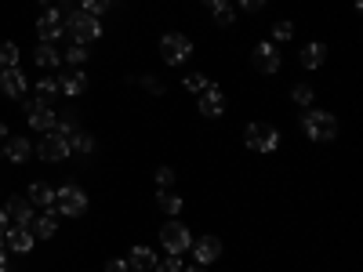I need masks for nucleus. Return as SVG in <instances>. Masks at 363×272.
<instances>
[{"label":"nucleus","mask_w":363,"mask_h":272,"mask_svg":"<svg viewBox=\"0 0 363 272\" xmlns=\"http://www.w3.org/2000/svg\"><path fill=\"white\" fill-rule=\"evenodd\" d=\"M301 131L313 142H330V138H338V120L323 109H306L301 113Z\"/></svg>","instance_id":"nucleus-1"},{"label":"nucleus","mask_w":363,"mask_h":272,"mask_svg":"<svg viewBox=\"0 0 363 272\" xmlns=\"http://www.w3.org/2000/svg\"><path fill=\"white\" fill-rule=\"evenodd\" d=\"M22 109H26V116H29V128L33 131H40V135H48V131H55V106H51V98H44V95H37V98H22Z\"/></svg>","instance_id":"nucleus-2"},{"label":"nucleus","mask_w":363,"mask_h":272,"mask_svg":"<svg viewBox=\"0 0 363 272\" xmlns=\"http://www.w3.org/2000/svg\"><path fill=\"white\" fill-rule=\"evenodd\" d=\"M66 33L73 37V44H91V40H99L102 37V22L95 15H87V11H73L66 18Z\"/></svg>","instance_id":"nucleus-3"},{"label":"nucleus","mask_w":363,"mask_h":272,"mask_svg":"<svg viewBox=\"0 0 363 272\" xmlns=\"http://www.w3.org/2000/svg\"><path fill=\"white\" fill-rule=\"evenodd\" d=\"M55 210L66 218H80L87 210V193L80 186H58L55 189Z\"/></svg>","instance_id":"nucleus-4"},{"label":"nucleus","mask_w":363,"mask_h":272,"mask_svg":"<svg viewBox=\"0 0 363 272\" xmlns=\"http://www.w3.org/2000/svg\"><path fill=\"white\" fill-rule=\"evenodd\" d=\"M244 142H247V149H255V153H272V149L280 145V131L272 124H247Z\"/></svg>","instance_id":"nucleus-5"},{"label":"nucleus","mask_w":363,"mask_h":272,"mask_svg":"<svg viewBox=\"0 0 363 272\" xmlns=\"http://www.w3.org/2000/svg\"><path fill=\"white\" fill-rule=\"evenodd\" d=\"M160 55H164L167 66H182L193 55V40L186 33H164L160 37Z\"/></svg>","instance_id":"nucleus-6"},{"label":"nucleus","mask_w":363,"mask_h":272,"mask_svg":"<svg viewBox=\"0 0 363 272\" xmlns=\"http://www.w3.org/2000/svg\"><path fill=\"white\" fill-rule=\"evenodd\" d=\"M160 244L167 247V254H186L189 244H193V232L182 225V222H167V225L160 229Z\"/></svg>","instance_id":"nucleus-7"},{"label":"nucleus","mask_w":363,"mask_h":272,"mask_svg":"<svg viewBox=\"0 0 363 272\" xmlns=\"http://www.w3.org/2000/svg\"><path fill=\"white\" fill-rule=\"evenodd\" d=\"M37 157L44 164H58V160H66L69 157V138L66 135H58V131H48L37 145Z\"/></svg>","instance_id":"nucleus-8"},{"label":"nucleus","mask_w":363,"mask_h":272,"mask_svg":"<svg viewBox=\"0 0 363 272\" xmlns=\"http://www.w3.org/2000/svg\"><path fill=\"white\" fill-rule=\"evenodd\" d=\"M37 37L40 44H55L58 37H66V18L58 15V8H44V15L37 18Z\"/></svg>","instance_id":"nucleus-9"},{"label":"nucleus","mask_w":363,"mask_h":272,"mask_svg":"<svg viewBox=\"0 0 363 272\" xmlns=\"http://www.w3.org/2000/svg\"><path fill=\"white\" fill-rule=\"evenodd\" d=\"M4 218H8V225H22V229H29L33 225V203H29L26 196H11L4 207Z\"/></svg>","instance_id":"nucleus-10"},{"label":"nucleus","mask_w":363,"mask_h":272,"mask_svg":"<svg viewBox=\"0 0 363 272\" xmlns=\"http://www.w3.org/2000/svg\"><path fill=\"white\" fill-rule=\"evenodd\" d=\"M251 58H255V69L265 73V76H272V73L280 69V51H277V44H272V40L255 44V55Z\"/></svg>","instance_id":"nucleus-11"},{"label":"nucleus","mask_w":363,"mask_h":272,"mask_svg":"<svg viewBox=\"0 0 363 272\" xmlns=\"http://www.w3.org/2000/svg\"><path fill=\"white\" fill-rule=\"evenodd\" d=\"M26 87H29V80H26V73L18 69V66H8V69H0V91H4L8 98H26Z\"/></svg>","instance_id":"nucleus-12"},{"label":"nucleus","mask_w":363,"mask_h":272,"mask_svg":"<svg viewBox=\"0 0 363 272\" xmlns=\"http://www.w3.org/2000/svg\"><path fill=\"white\" fill-rule=\"evenodd\" d=\"M189 251H196V265H211L222 258V239L218 236H200L189 244Z\"/></svg>","instance_id":"nucleus-13"},{"label":"nucleus","mask_w":363,"mask_h":272,"mask_svg":"<svg viewBox=\"0 0 363 272\" xmlns=\"http://www.w3.org/2000/svg\"><path fill=\"white\" fill-rule=\"evenodd\" d=\"M4 244H8V254H29L33 251V232L22 229V225H8L4 229Z\"/></svg>","instance_id":"nucleus-14"},{"label":"nucleus","mask_w":363,"mask_h":272,"mask_svg":"<svg viewBox=\"0 0 363 272\" xmlns=\"http://www.w3.org/2000/svg\"><path fill=\"white\" fill-rule=\"evenodd\" d=\"M207 120H215V116H222L225 113V95H222V91L215 87V84H211L207 91H200V106H196Z\"/></svg>","instance_id":"nucleus-15"},{"label":"nucleus","mask_w":363,"mask_h":272,"mask_svg":"<svg viewBox=\"0 0 363 272\" xmlns=\"http://www.w3.org/2000/svg\"><path fill=\"white\" fill-rule=\"evenodd\" d=\"M58 91H62V95H69V98L84 95V91H87V73H84L80 66H73L69 73L58 76Z\"/></svg>","instance_id":"nucleus-16"},{"label":"nucleus","mask_w":363,"mask_h":272,"mask_svg":"<svg viewBox=\"0 0 363 272\" xmlns=\"http://www.w3.org/2000/svg\"><path fill=\"white\" fill-rule=\"evenodd\" d=\"M26 200L40 207V210H55V189L48 186V181H33V186L26 189Z\"/></svg>","instance_id":"nucleus-17"},{"label":"nucleus","mask_w":363,"mask_h":272,"mask_svg":"<svg viewBox=\"0 0 363 272\" xmlns=\"http://www.w3.org/2000/svg\"><path fill=\"white\" fill-rule=\"evenodd\" d=\"M29 232H33V239H51L58 232V210H44L40 218H33Z\"/></svg>","instance_id":"nucleus-18"},{"label":"nucleus","mask_w":363,"mask_h":272,"mask_svg":"<svg viewBox=\"0 0 363 272\" xmlns=\"http://www.w3.org/2000/svg\"><path fill=\"white\" fill-rule=\"evenodd\" d=\"M323 62H327V44L313 40V44L301 47V66H306V69H320Z\"/></svg>","instance_id":"nucleus-19"},{"label":"nucleus","mask_w":363,"mask_h":272,"mask_svg":"<svg viewBox=\"0 0 363 272\" xmlns=\"http://www.w3.org/2000/svg\"><path fill=\"white\" fill-rule=\"evenodd\" d=\"M29 153H33V149H29L26 138H8V142H4V157H8L11 164H26Z\"/></svg>","instance_id":"nucleus-20"},{"label":"nucleus","mask_w":363,"mask_h":272,"mask_svg":"<svg viewBox=\"0 0 363 272\" xmlns=\"http://www.w3.org/2000/svg\"><path fill=\"white\" fill-rule=\"evenodd\" d=\"M33 58H37L40 69H55L58 62H62V51H58L55 44H40V47L33 51Z\"/></svg>","instance_id":"nucleus-21"},{"label":"nucleus","mask_w":363,"mask_h":272,"mask_svg":"<svg viewBox=\"0 0 363 272\" xmlns=\"http://www.w3.org/2000/svg\"><path fill=\"white\" fill-rule=\"evenodd\" d=\"M128 265H131L135 272H145V268H153V265H157V254L149 251V247H131V254H128Z\"/></svg>","instance_id":"nucleus-22"},{"label":"nucleus","mask_w":363,"mask_h":272,"mask_svg":"<svg viewBox=\"0 0 363 272\" xmlns=\"http://www.w3.org/2000/svg\"><path fill=\"white\" fill-rule=\"evenodd\" d=\"M91 149H95V135L77 128V131L69 135V153H91Z\"/></svg>","instance_id":"nucleus-23"},{"label":"nucleus","mask_w":363,"mask_h":272,"mask_svg":"<svg viewBox=\"0 0 363 272\" xmlns=\"http://www.w3.org/2000/svg\"><path fill=\"white\" fill-rule=\"evenodd\" d=\"M18 44H11V40H4L0 44V69H8V66H18Z\"/></svg>","instance_id":"nucleus-24"},{"label":"nucleus","mask_w":363,"mask_h":272,"mask_svg":"<svg viewBox=\"0 0 363 272\" xmlns=\"http://www.w3.org/2000/svg\"><path fill=\"white\" fill-rule=\"evenodd\" d=\"M157 203H160V210H164V215H171V218H174L178 210H182V196H174V193H167V189L157 196Z\"/></svg>","instance_id":"nucleus-25"},{"label":"nucleus","mask_w":363,"mask_h":272,"mask_svg":"<svg viewBox=\"0 0 363 272\" xmlns=\"http://www.w3.org/2000/svg\"><path fill=\"white\" fill-rule=\"evenodd\" d=\"M109 8H113V0H80V11L95 15V18H99V15H106Z\"/></svg>","instance_id":"nucleus-26"},{"label":"nucleus","mask_w":363,"mask_h":272,"mask_svg":"<svg viewBox=\"0 0 363 272\" xmlns=\"http://www.w3.org/2000/svg\"><path fill=\"white\" fill-rule=\"evenodd\" d=\"M291 98H294L298 106H306V109H313V98H316V95H313V87H309V84H298V87L291 91Z\"/></svg>","instance_id":"nucleus-27"},{"label":"nucleus","mask_w":363,"mask_h":272,"mask_svg":"<svg viewBox=\"0 0 363 272\" xmlns=\"http://www.w3.org/2000/svg\"><path fill=\"white\" fill-rule=\"evenodd\" d=\"M182 84H186V91H193V95H200V91H207V87H211V80H207L203 73H189Z\"/></svg>","instance_id":"nucleus-28"},{"label":"nucleus","mask_w":363,"mask_h":272,"mask_svg":"<svg viewBox=\"0 0 363 272\" xmlns=\"http://www.w3.org/2000/svg\"><path fill=\"white\" fill-rule=\"evenodd\" d=\"M157 272H182V254H167V258H157L153 265Z\"/></svg>","instance_id":"nucleus-29"},{"label":"nucleus","mask_w":363,"mask_h":272,"mask_svg":"<svg viewBox=\"0 0 363 272\" xmlns=\"http://www.w3.org/2000/svg\"><path fill=\"white\" fill-rule=\"evenodd\" d=\"M37 95L55 98V95H58V76H44V80H37Z\"/></svg>","instance_id":"nucleus-30"},{"label":"nucleus","mask_w":363,"mask_h":272,"mask_svg":"<svg viewBox=\"0 0 363 272\" xmlns=\"http://www.w3.org/2000/svg\"><path fill=\"white\" fill-rule=\"evenodd\" d=\"M66 62H69V66H84V62H87V47H84V44H73V47L66 51Z\"/></svg>","instance_id":"nucleus-31"},{"label":"nucleus","mask_w":363,"mask_h":272,"mask_svg":"<svg viewBox=\"0 0 363 272\" xmlns=\"http://www.w3.org/2000/svg\"><path fill=\"white\" fill-rule=\"evenodd\" d=\"M291 33H294V26L280 18L277 26H272V44H277V40H291Z\"/></svg>","instance_id":"nucleus-32"},{"label":"nucleus","mask_w":363,"mask_h":272,"mask_svg":"<svg viewBox=\"0 0 363 272\" xmlns=\"http://www.w3.org/2000/svg\"><path fill=\"white\" fill-rule=\"evenodd\" d=\"M211 11H215V22H218V26H233V22H236V15H233V8H229V4L211 8Z\"/></svg>","instance_id":"nucleus-33"},{"label":"nucleus","mask_w":363,"mask_h":272,"mask_svg":"<svg viewBox=\"0 0 363 272\" xmlns=\"http://www.w3.org/2000/svg\"><path fill=\"white\" fill-rule=\"evenodd\" d=\"M73 11H80V0H58V15L69 18Z\"/></svg>","instance_id":"nucleus-34"},{"label":"nucleus","mask_w":363,"mask_h":272,"mask_svg":"<svg viewBox=\"0 0 363 272\" xmlns=\"http://www.w3.org/2000/svg\"><path fill=\"white\" fill-rule=\"evenodd\" d=\"M171 181H174V171H171V167H160V171H157V186H160V189H171Z\"/></svg>","instance_id":"nucleus-35"},{"label":"nucleus","mask_w":363,"mask_h":272,"mask_svg":"<svg viewBox=\"0 0 363 272\" xmlns=\"http://www.w3.org/2000/svg\"><path fill=\"white\" fill-rule=\"evenodd\" d=\"M142 87H145V91H153V95H160V91H164V84H160L157 76H142Z\"/></svg>","instance_id":"nucleus-36"},{"label":"nucleus","mask_w":363,"mask_h":272,"mask_svg":"<svg viewBox=\"0 0 363 272\" xmlns=\"http://www.w3.org/2000/svg\"><path fill=\"white\" fill-rule=\"evenodd\" d=\"M240 8L255 15V11H262V8H265V0H240Z\"/></svg>","instance_id":"nucleus-37"},{"label":"nucleus","mask_w":363,"mask_h":272,"mask_svg":"<svg viewBox=\"0 0 363 272\" xmlns=\"http://www.w3.org/2000/svg\"><path fill=\"white\" fill-rule=\"evenodd\" d=\"M106 272H135V268H131L128 261H120V258H116V261H109V265H106Z\"/></svg>","instance_id":"nucleus-38"},{"label":"nucleus","mask_w":363,"mask_h":272,"mask_svg":"<svg viewBox=\"0 0 363 272\" xmlns=\"http://www.w3.org/2000/svg\"><path fill=\"white\" fill-rule=\"evenodd\" d=\"M8 261V244H4V232H0V265Z\"/></svg>","instance_id":"nucleus-39"},{"label":"nucleus","mask_w":363,"mask_h":272,"mask_svg":"<svg viewBox=\"0 0 363 272\" xmlns=\"http://www.w3.org/2000/svg\"><path fill=\"white\" fill-rule=\"evenodd\" d=\"M11 138V131H8V124H0V142H8Z\"/></svg>","instance_id":"nucleus-40"},{"label":"nucleus","mask_w":363,"mask_h":272,"mask_svg":"<svg viewBox=\"0 0 363 272\" xmlns=\"http://www.w3.org/2000/svg\"><path fill=\"white\" fill-rule=\"evenodd\" d=\"M203 4H207V8H222V4H225V0H203Z\"/></svg>","instance_id":"nucleus-41"},{"label":"nucleus","mask_w":363,"mask_h":272,"mask_svg":"<svg viewBox=\"0 0 363 272\" xmlns=\"http://www.w3.org/2000/svg\"><path fill=\"white\" fill-rule=\"evenodd\" d=\"M182 272H207V265H193V268H182Z\"/></svg>","instance_id":"nucleus-42"},{"label":"nucleus","mask_w":363,"mask_h":272,"mask_svg":"<svg viewBox=\"0 0 363 272\" xmlns=\"http://www.w3.org/2000/svg\"><path fill=\"white\" fill-rule=\"evenodd\" d=\"M8 229V218H4V210H0V232H4Z\"/></svg>","instance_id":"nucleus-43"},{"label":"nucleus","mask_w":363,"mask_h":272,"mask_svg":"<svg viewBox=\"0 0 363 272\" xmlns=\"http://www.w3.org/2000/svg\"><path fill=\"white\" fill-rule=\"evenodd\" d=\"M0 153H4V149H0Z\"/></svg>","instance_id":"nucleus-44"}]
</instances>
